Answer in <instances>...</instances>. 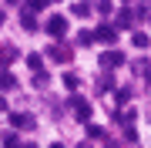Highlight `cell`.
<instances>
[{
	"instance_id": "obj_18",
	"label": "cell",
	"mask_w": 151,
	"mask_h": 148,
	"mask_svg": "<svg viewBox=\"0 0 151 148\" xmlns=\"http://www.w3.org/2000/svg\"><path fill=\"white\" fill-rule=\"evenodd\" d=\"M24 27H27V30H34V27H37V20H34L30 14H24Z\"/></svg>"
},
{
	"instance_id": "obj_7",
	"label": "cell",
	"mask_w": 151,
	"mask_h": 148,
	"mask_svg": "<svg viewBox=\"0 0 151 148\" xmlns=\"http://www.w3.org/2000/svg\"><path fill=\"white\" fill-rule=\"evenodd\" d=\"M47 4H50V0H27V4H24V14H30V17H34L37 10H44Z\"/></svg>"
},
{
	"instance_id": "obj_14",
	"label": "cell",
	"mask_w": 151,
	"mask_h": 148,
	"mask_svg": "<svg viewBox=\"0 0 151 148\" xmlns=\"http://www.w3.org/2000/svg\"><path fill=\"white\" fill-rule=\"evenodd\" d=\"M27 64L34 67V74H37L40 71V54H27Z\"/></svg>"
},
{
	"instance_id": "obj_26",
	"label": "cell",
	"mask_w": 151,
	"mask_h": 148,
	"mask_svg": "<svg viewBox=\"0 0 151 148\" xmlns=\"http://www.w3.org/2000/svg\"><path fill=\"white\" fill-rule=\"evenodd\" d=\"M10 4H17V0H10Z\"/></svg>"
},
{
	"instance_id": "obj_16",
	"label": "cell",
	"mask_w": 151,
	"mask_h": 148,
	"mask_svg": "<svg viewBox=\"0 0 151 148\" xmlns=\"http://www.w3.org/2000/svg\"><path fill=\"white\" fill-rule=\"evenodd\" d=\"M114 98H118V104H128V98H131V91H128V88H121L118 94H114Z\"/></svg>"
},
{
	"instance_id": "obj_6",
	"label": "cell",
	"mask_w": 151,
	"mask_h": 148,
	"mask_svg": "<svg viewBox=\"0 0 151 148\" xmlns=\"http://www.w3.org/2000/svg\"><path fill=\"white\" fill-rule=\"evenodd\" d=\"M10 125H14V131H30L34 128V115H10Z\"/></svg>"
},
{
	"instance_id": "obj_10",
	"label": "cell",
	"mask_w": 151,
	"mask_h": 148,
	"mask_svg": "<svg viewBox=\"0 0 151 148\" xmlns=\"http://www.w3.org/2000/svg\"><path fill=\"white\" fill-rule=\"evenodd\" d=\"M24 142H20V138H17V131H7L4 135V148H20Z\"/></svg>"
},
{
	"instance_id": "obj_4",
	"label": "cell",
	"mask_w": 151,
	"mask_h": 148,
	"mask_svg": "<svg viewBox=\"0 0 151 148\" xmlns=\"http://www.w3.org/2000/svg\"><path fill=\"white\" fill-rule=\"evenodd\" d=\"M114 37H118V27H111V24H101L94 30V40H101V44H114Z\"/></svg>"
},
{
	"instance_id": "obj_24",
	"label": "cell",
	"mask_w": 151,
	"mask_h": 148,
	"mask_svg": "<svg viewBox=\"0 0 151 148\" xmlns=\"http://www.w3.org/2000/svg\"><path fill=\"white\" fill-rule=\"evenodd\" d=\"M121 4H131V0H121Z\"/></svg>"
},
{
	"instance_id": "obj_8",
	"label": "cell",
	"mask_w": 151,
	"mask_h": 148,
	"mask_svg": "<svg viewBox=\"0 0 151 148\" xmlns=\"http://www.w3.org/2000/svg\"><path fill=\"white\" fill-rule=\"evenodd\" d=\"M10 61H17V47H10V44H7V47H0V64H10Z\"/></svg>"
},
{
	"instance_id": "obj_21",
	"label": "cell",
	"mask_w": 151,
	"mask_h": 148,
	"mask_svg": "<svg viewBox=\"0 0 151 148\" xmlns=\"http://www.w3.org/2000/svg\"><path fill=\"white\" fill-rule=\"evenodd\" d=\"M20 148H37V145H30V142H24V145H20Z\"/></svg>"
},
{
	"instance_id": "obj_12",
	"label": "cell",
	"mask_w": 151,
	"mask_h": 148,
	"mask_svg": "<svg viewBox=\"0 0 151 148\" xmlns=\"http://www.w3.org/2000/svg\"><path fill=\"white\" fill-rule=\"evenodd\" d=\"M47 81H50L47 71H37V74H34V84H37V88H47Z\"/></svg>"
},
{
	"instance_id": "obj_13",
	"label": "cell",
	"mask_w": 151,
	"mask_h": 148,
	"mask_svg": "<svg viewBox=\"0 0 151 148\" xmlns=\"http://www.w3.org/2000/svg\"><path fill=\"white\" fill-rule=\"evenodd\" d=\"M77 40H81V44H94V30H81Z\"/></svg>"
},
{
	"instance_id": "obj_9",
	"label": "cell",
	"mask_w": 151,
	"mask_h": 148,
	"mask_svg": "<svg viewBox=\"0 0 151 148\" xmlns=\"http://www.w3.org/2000/svg\"><path fill=\"white\" fill-rule=\"evenodd\" d=\"M118 27H121V30L134 27V17H131V10H121V14H118Z\"/></svg>"
},
{
	"instance_id": "obj_19",
	"label": "cell",
	"mask_w": 151,
	"mask_h": 148,
	"mask_svg": "<svg viewBox=\"0 0 151 148\" xmlns=\"http://www.w3.org/2000/svg\"><path fill=\"white\" fill-rule=\"evenodd\" d=\"M64 84L67 88H77V74H64Z\"/></svg>"
},
{
	"instance_id": "obj_2",
	"label": "cell",
	"mask_w": 151,
	"mask_h": 148,
	"mask_svg": "<svg viewBox=\"0 0 151 148\" xmlns=\"http://www.w3.org/2000/svg\"><path fill=\"white\" fill-rule=\"evenodd\" d=\"M121 64H124V54H121V51L108 47V51L101 54V67H108V71H111V67H121Z\"/></svg>"
},
{
	"instance_id": "obj_3",
	"label": "cell",
	"mask_w": 151,
	"mask_h": 148,
	"mask_svg": "<svg viewBox=\"0 0 151 148\" xmlns=\"http://www.w3.org/2000/svg\"><path fill=\"white\" fill-rule=\"evenodd\" d=\"M47 54L54 57L57 64H70V57H74V54H70V47H64V44H50V47H47Z\"/></svg>"
},
{
	"instance_id": "obj_22",
	"label": "cell",
	"mask_w": 151,
	"mask_h": 148,
	"mask_svg": "<svg viewBox=\"0 0 151 148\" xmlns=\"http://www.w3.org/2000/svg\"><path fill=\"white\" fill-rule=\"evenodd\" d=\"M4 20H7V14H4V10H0V24H4Z\"/></svg>"
},
{
	"instance_id": "obj_1",
	"label": "cell",
	"mask_w": 151,
	"mask_h": 148,
	"mask_svg": "<svg viewBox=\"0 0 151 148\" xmlns=\"http://www.w3.org/2000/svg\"><path fill=\"white\" fill-rule=\"evenodd\" d=\"M70 108H74L77 121H87V118H91V104H87L81 94H70Z\"/></svg>"
},
{
	"instance_id": "obj_23",
	"label": "cell",
	"mask_w": 151,
	"mask_h": 148,
	"mask_svg": "<svg viewBox=\"0 0 151 148\" xmlns=\"http://www.w3.org/2000/svg\"><path fill=\"white\" fill-rule=\"evenodd\" d=\"M50 148H64V145H60V142H54V145H50Z\"/></svg>"
},
{
	"instance_id": "obj_25",
	"label": "cell",
	"mask_w": 151,
	"mask_h": 148,
	"mask_svg": "<svg viewBox=\"0 0 151 148\" xmlns=\"http://www.w3.org/2000/svg\"><path fill=\"white\" fill-rule=\"evenodd\" d=\"M81 148H91V145H81Z\"/></svg>"
},
{
	"instance_id": "obj_11",
	"label": "cell",
	"mask_w": 151,
	"mask_h": 148,
	"mask_svg": "<svg viewBox=\"0 0 151 148\" xmlns=\"http://www.w3.org/2000/svg\"><path fill=\"white\" fill-rule=\"evenodd\" d=\"M0 88H4V91H7V88H17V81H14L10 71H0Z\"/></svg>"
},
{
	"instance_id": "obj_15",
	"label": "cell",
	"mask_w": 151,
	"mask_h": 148,
	"mask_svg": "<svg viewBox=\"0 0 151 148\" xmlns=\"http://www.w3.org/2000/svg\"><path fill=\"white\" fill-rule=\"evenodd\" d=\"M134 47H148V34H141V30L134 34Z\"/></svg>"
},
{
	"instance_id": "obj_5",
	"label": "cell",
	"mask_w": 151,
	"mask_h": 148,
	"mask_svg": "<svg viewBox=\"0 0 151 148\" xmlns=\"http://www.w3.org/2000/svg\"><path fill=\"white\" fill-rule=\"evenodd\" d=\"M64 30H67V17L54 14V17H50V20H47V34H50V37H60V34H64Z\"/></svg>"
},
{
	"instance_id": "obj_17",
	"label": "cell",
	"mask_w": 151,
	"mask_h": 148,
	"mask_svg": "<svg viewBox=\"0 0 151 148\" xmlns=\"http://www.w3.org/2000/svg\"><path fill=\"white\" fill-rule=\"evenodd\" d=\"M104 131H101V128H97V125H87V138H101Z\"/></svg>"
},
{
	"instance_id": "obj_20",
	"label": "cell",
	"mask_w": 151,
	"mask_h": 148,
	"mask_svg": "<svg viewBox=\"0 0 151 148\" xmlns=\"http://www.w3.org/2000/svg\"><path fill=\"white\" fill-rule=\"evenodd\" d=\"M74 14L77 17H87V4H74Z\"/></svg>"
}]
</instances>
